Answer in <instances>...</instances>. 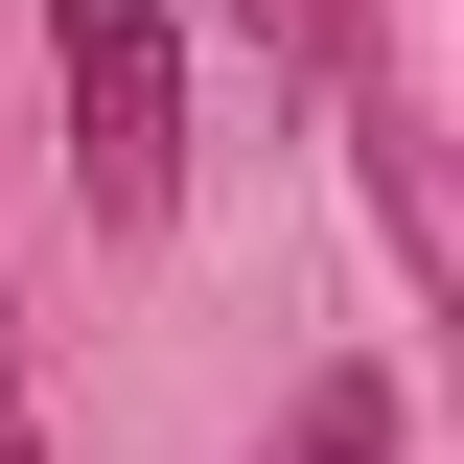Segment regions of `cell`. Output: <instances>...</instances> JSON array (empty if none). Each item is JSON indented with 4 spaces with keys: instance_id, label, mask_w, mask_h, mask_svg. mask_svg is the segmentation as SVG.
<instances>
[{
    "instance_id": "obj_6",
    "label": "cell",
    "mask_w": 464,
    "mask_h": 464,
    "mask_svg": "<svg viewBox=\"0 0 464 464\" xmlns=\"http://www.w3.org/2000/svg\"><path fill=\"white\" fill-rule=\"evenodd\" d=\"M232 24H256V0H232Z\"/></svg>"
},
{
    "instance_id": "obj_2",
    "label": "cell",
    "mask_w": 464,
    "mask_h": 464,
    "mask_svg": "<svg viewBox=\"0 0 464 464\" xmlns=\"http://www.w3.org/2000/svg\"><path fill=\"white\" fill-rule=\"evenodd\" d=\"M256 464H395V372H302V418Z\"/></svg>"
},
{
    "instance_id": "obj_3",
    "label": "cell",
    "mask_w": 464,
    "mask_h": 464,
    "mask_svg": "<svg viewBox=\"0 0 464 464\" xmlns=\"http://www.w3.org/2000/svg\"><path fill=\"white\" fill-rule=\"evenodd\" d=\"M256 24H279V47L325 70V93H348V70H372V0H256Z\"/></svg>"
},
{
    "instance_id": "obj_5",
    "label": "cell",
    "mask_w": 464,
    "mask_h": 464,
    "mask_svg": "<svg viewBox=\"0 0 464 464\" xmlns=\"http://www.w3.org/2000/svg\"><path fill=\"white\" fill-rule=\"evenodd\" d=\"M0 464H47V441H0Z\"/></svg>"
},
{
    "instance_id": "obj_4",
    "label": "cell",
    "mask_w": 464,
    "mask_h": 464,
    "mask_svg": "<svg viewBox=\"0 0 464 464\" xmlns=\"http://www.w3.org/2000/svg\"><path fill=\"white\" fill-rule=\"evenodd\" d=\"M0 395H24V302H0Z\"/></svg>"
},
{
    "instance_id": "obj_1",
    "label": "cell",
    "mask_w": 464,
    "mask_h": 464,
    "mask_svg": "<svg viewBox=\"0 0 464 464\" xmlns=\"http://www.w3.org/2000/svg\"><path fill=\"white\" fill-rule=\"evenodd\" d=\"M47 70H70V209L163 232L186 209V0H47Z\"/></svg>"
}]
</instances>
